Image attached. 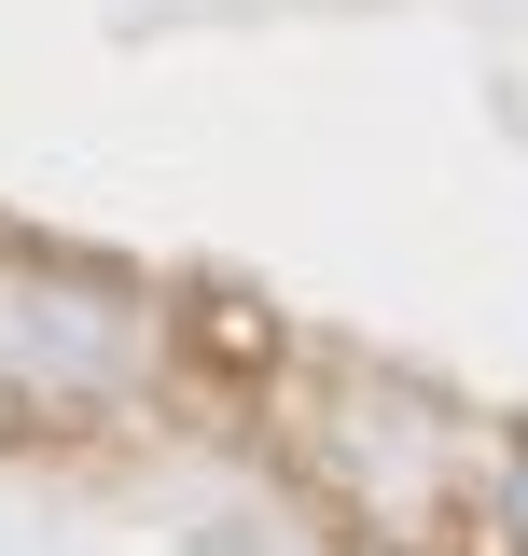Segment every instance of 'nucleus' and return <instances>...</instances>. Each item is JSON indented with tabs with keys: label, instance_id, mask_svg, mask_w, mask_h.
Returning a JSON list of instances; mask_svg holds the SVG:
<instances>
[{
	"label": "nucleus",
	"instance_id": "obj_1",
	"mask_svg": "<svg viewBox=\"0 0 528 556\" xmlns=\"http://www.w3.org/2000/svg\"><path fill=\"white\" fill-rule=\"evenodd\" d=\"M501 529H515V556H528V473H515V486H501Z\"/></svg>",
	"mask_w": 528,
	"mask_h": 556
}]
</instances>
